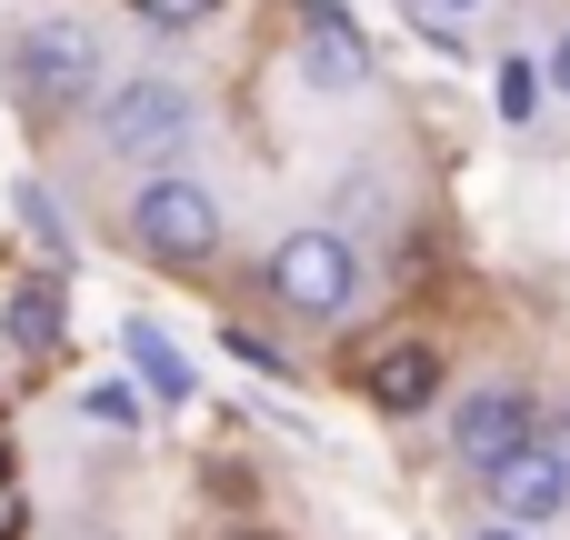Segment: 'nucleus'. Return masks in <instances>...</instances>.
<instances>
[{
    "instance_id": "obj_1",
    "label": "nucleus",
    "mask_w": 570,
    "mask_h": 540,
    "mask_svg": "<svg viewBox=\"0 0 570 540\" xmlns=\"http://www.w3.org/2000/svg\"><path fill=\"white\" fill-rule=\"evenodd\" d=\"M130 230H140V251H160V261H200V251H220V200H210L200 180H150V190L130 200Z\"/></svg>"
},
{
    "instance_id": "obj_2",
    "label": "nucleus",
    "mask_w": 570,
    "mask_h": 540,
    "mask_svg": "<svg viewBox=\"0 0 570 540\" xmlns=\"http://www.w3.org/2000/svg\"><path fill=\"white\" fill-rule=\"evenodd\" d=\"M271 291H281L301 321H331V311H351L361 271H351V251H341L331 230H301V240H281V251H271Z\"/></svg>"
},
{
    "instance_id": "obj_3",
    "label": "nucleus",
    "mask_w": 570,
    "mask_h": 540,
    "mask_svg": "<svg viewBox=\"0 0 570 540\" xmlns=\"http://www.w3.org/2000/svg\"><path fill=\"white\" fill-rule=\"evenodd\" d=\"M180 130H190V100H180L170 80H130V90H110V110H100V140H110L120 160H160V150H180Z\"/></svg>"
},
{
    "instance_id": "obj_4",
    "label": "nucleus",
    "mask_w": 570,
    "mask_h": 540,
    "mask_svg": "<svg viewBox=\"0 0 570 540\" xmlns=\"http://www.w3.org/2000/svg\"><path fill=\"white\" fill-rule=\"evenodd\" d=\"M301 30H311L301 50H311V80H321V90H361V80H371V40L351 30L341 0H301Z\"/></svg>"
},
{
    "instance_id": "obj_5",
    "label": "nucleus",
    "mask_w": 570,
    "mask_h": 540,
    "mask_svg": "<svg viewBox=\"0 0 570 540\" xmlns=\"http://www.w3.org/2000/svg\"><path fill=\"white\" fill-rule=\"evenodd\" d=\"M90 70H100V50H90L80 30H30V40H20V90H30V100H80Z\"/></svg>"
},
{
    "instance_id": "obj_6",
    "label": "nucleus",
    "mask_w": 570,
    "mask_h": 540,
    "mask_svg": "<svg viewBox=\"0 0 570 540\" xmlns=\"http://www.w3.org/2000/svg\"><path fill=\"white\" fill-rule=\"evenodd\" d=\"M570 491V471L551 461V441H521L501 471H491V501H501V521H551Z\"/></svg>"
},
{
    "instance_id": "obj_7",
    "label": "nucleus",
    "mask_w": 570,
    "mask_h": 540,
    "mask_svg": "<svg viewBox=\"0 0 570 540\" xmlns=\"http://www.w3.org/2000/svg\"><path fill=\"white\" fill-rule=\"evenodd\" d=\"M521 441H531V401H521V391H481V401H461V461H471V471H501Z\"/></svg>"
},
{
    "instance_id": "obj_8",
    "label": "nucleus",
    "mask_w": 570,
    "mask_h": 540,
    "mask_svg": "<svg viewBox=\"0 0 570 540\" xmlns=\"http://www.w3.org/2000/svg\"><path fill=\"white\" fill-rule=\"evenodd\" d=\"M371 401H381V411H431V401H441V351H431V341L381 351V361H371Z\"/></svg>"
},
{
    "instance_id": "obj_9",
    "label": "nucleus",
    "mask_w": 570,
    "mask_h": 540,
    "mask_svg": "<svg viewBox=\"0 0 570 540\" xmlns=\"http://www.w3.org/2000/svg\"><path fill=\"white\" fill-rule=\"evenodd\" d=\"M130 361H140V381H150L160 401H190V361L170 351V331H160V321H130Z\"/></svg>"
},
{
    "instance_id": "obj_10",
    "label": "nucleus",
    "mask_w": 570,
    "mask_h": 540,
    "mask_svg": "<svg viewBox=\"0 0 570 540\" xmlns=\"http://www.w3.org/2000/svg\"><path fill=\"white\" fill-rule=\"evenodd\" d=\"M10 341H20V351H60V291H50V281H30V291L10 301Z\"/></svg>"
},
{
    "instance_id": "obj_11",
    "label": "nucleus",
    "mask_w": 570,
    "mask_h": 540,
    "mask_svg": "<svg viewBox=\"0 0 570 540\" xmlns=\"http://www.w3.org/2000/svg\"><path fill=\"white\" fill-rule=\"evenodd\" d=\"M230 361H250V371H271V381H281V371H291V361H281V351H271V341H261V331H230Z\"/></svg>"
},
{
    "instance_id": "obj_12",
    "label": "nucleus",
    "mask_w": 570,
    "mask_h": 540,
    "mask_svg": "<svg viewBox=\"0 0 570 540\" xmlns=\"http://www.w3.org/2000/svg\"><path fill=\"white\" fill-rule=\"evenodd\" d=\"M130 10H140V20H170V30H180V20H200L210 0H130Z\"/></svg>"
},
{
    "instance_id": "obj_13",
    "label": "nucleus",
    "mask_w": 570,
    "mask_h": 540,
    "mask_svg": "<svg viewBox=\"0 0 570 540\" xmlns=\"http://www.w3.org/2000/svg\"><path fill=\"white\" fill-rule=\"evenodd\" d=\"M20 521H30V511H20V491L0 481V540H20Z\"/></svg>"
},
{
    "instance_id": "obj_14",
    "label": "nucleus",
    "mask_w": 570,
    "mask_h": 540,
    "mask_svg": "<svg viewBox=\"0 0 570 540\" xmlns=\"http://www.w3.org/2000/svg\"><path fill=\"white\" fill-rule=\"evenodd\" d=\"M551 461H561V471H570V411H561V421H551Z\"/></svg>"
},
{
    "instance_id": "obj_15",
    "label": "nucleus",
    "mask_w": 570,
    "mask_h": 540,
    "mask_svg": "<svg viewBox=\"0 0 570 540\" xmlns=\"http://www.w3.org/2000/svg\"><path fill=\"white\" fill-rule=\"evenodd\" d=\"M551 70H561V90H570V30H561V50H551Z\"/></svg>"
},
{
    "instance_id": "obj_16",
    "label": "nucleus",
    "mask_w": 570,
    "mask_h": 540,
    "mask_svg": "<svg viewBox=\"0 0 570 540\" xmlns=\"http://www.w3.org/2000/svg\"><path fill=\"white\" fill-rule=\"evenodd\" d=\"M431 10H471V0H431Z\"/></svg>"
},
{
    "instance_id": "obj_17",
    "label": "nucleus",
    "mask_w": 570,
    "mask_h": 540,
    "mask_svg": "<svg viewBox=\"0 0 570 540\" xmlns=\"http://www.w3.org/2000/svg\"><path fill=\"white\" fill-rule=\"evenodd\" d=\"M481 540H521V531H481Z\"/></svg>"
},
{
    "instance_id": "obj_18",
    "label": "nucleus",
    "mask_w": 570,
    "mask_h": 540,
    "mask_svg": "<svg viewBox=\"0 0 570 540\" xmlns=\"http://www.w3.org/2000/svg\"><path fill=\"white\" fill-rule=\"evenodd\" d=\"M240 540H250V531H240Z\"/></svg>"
}]
</instances>
